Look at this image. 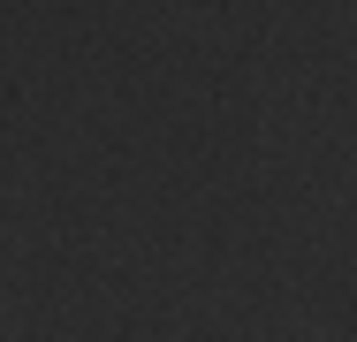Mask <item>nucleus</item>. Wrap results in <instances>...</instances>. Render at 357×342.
I'll use <instances>...</instances> for the list:
<instances>
[]
</instances>
